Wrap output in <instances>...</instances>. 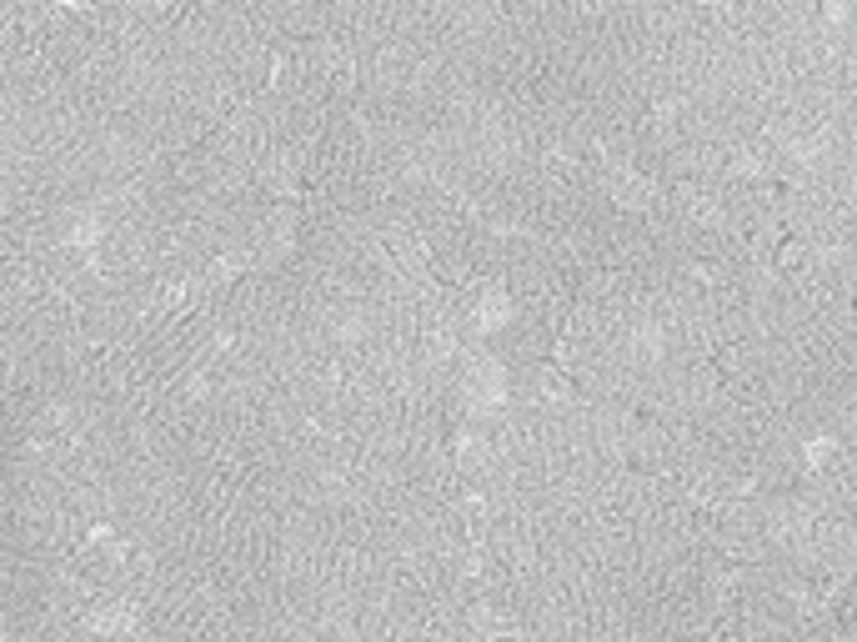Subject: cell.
Returning <instances> with one entry per match:
<instances>
[{
  "label": "cell",
  "instance_id": "cell-1",
  "mask_svg": "<svg viewBox=\"0 0 857 642\" xmlns=\"http://www.w3.org/2000/svg\"><path fill=\"white\" fill-rule=\"evenodd\" d=\"M467 392H472L477 407H502V397H507V372H502L492 357H482V362L467 372Z\"/></svg>",
  "mask_w": 857,
  "mask_h": 642
},
{
  "label": "cell",
  "instance_id": "cell-2",
  "mask_svg": "<svg viewBox=\"0 0 857 642\" xmlns=\"http://www.w3.org/2000/svg\"><path fill=\"white\" fill-rule=\"evenodd\" d=\"M512 311H517V306H512V296H507V291H482V301H477V311H472V316H477V327H482V332H502L507 321H512Z\"/></svg>",
  "mask_w": 857,
  "mask_h": 642
},
{
  "label": "cell",
  "instance_id": "cell-3",
  "mask_svg": "<svg viewBox=\"0 0 857 642\" xmlns=\"http://www.w3.org/2000/svg\"><path fill=\"white\" fill-rule=\"evenodd\" d=\"M777 266H782V271H802V266H807V246H802V241H782Z\"/></svg>",
  "mask_w": 857,
  "mask_h": 642
}]
</instances>
